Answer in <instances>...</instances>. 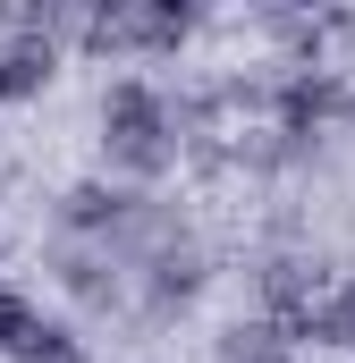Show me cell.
<instances>
[{"instance_id":"4","label":"cell","mask_w":355,"mask_h":363,"mask_svg":"<svg viewBox=\"0 0 355 363\" xmlns=\"http://www.w3.org/2000/svg\"><path fill=\"white\" fill-rule=\"evenodd\" d=\"M60 279L85 296V304H110L119 296V254L102 245V254H85V245H60Z\"/></svg>"},{"instance_id":"6","label":"cell","mask_w":355,"mask_h":363,"mask_svg":"<svg viewBox=\"0 0 355 363\" xmlns=\"http://www.w3.org/2000/svg\"><path fill=\"white\" fill-rule=\"evenodd\" d=\"M279 347H288V321H229L220 330V355L229 363H279Z\"/></svg>"},{"instance_id":"1","label":"cell","mask_w":355,"mask_h":363,"mask_svg":"<svg viewBox=\"0 0 355 363\" xmlns=\"http://www.w3.org/2000/svg\"><path fill=\"white\" fill-rule=\"evenodd\" d=\"M102 152H110V169H127V178H161L170 169V152L186 144L170 118V101L144 85V77H119V85L102 93Z\"/></svg>"},{"instance_id":"3","label":"cell","mask_w":355,"mask_h":363,"mask_svg":"<svg viewBox=\"0 0 355 363\" xmlns=\"http://www.w3.org/2000/svg\"><path fill=\"white\" fill-rule=\"evenodd\" d=\"M144 271H153V313H170L203 287V254H195V237H170V245H153Z\"/></svg>"},{"instance_id":"2","label":"cell","mask_w":355,"mask_h":363,"mask_svg":"<svg viewBox=\"0 0 355 363\" xmlns=\"http://www.w3.org/2000/svg\"><path fill=\"white\" fill-rule=\"evenodd\" d=\"M136 203H144V194L85 178V186H68V194H60V220H68V228H102V237H119V228L136 220Z\"/></svg>"},{"instance_id":"5","label":"cell","mask_w":355,"mask_h":363,"mask_svg":"<svg viewBox=\"0 0 355 363\" xmlns=\"http://www.w3.org/2000/svg\"><path fill=\"white\" fill-rule=\"evenodd\" d=\"M43 77H51V43H34V34L0 43V101H9V93H34Z\"/></svg>"}]
</instances>
